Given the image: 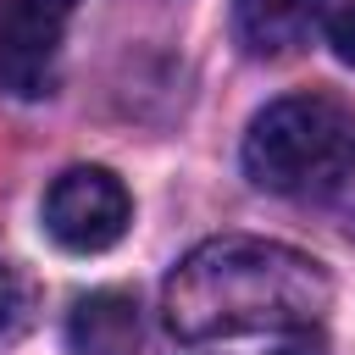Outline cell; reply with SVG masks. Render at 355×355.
Listing matches in <instances>:
<instances>
[{"instance_id":"1","label":"cell","mask_w":355,"mask_h":355,"mask_svg":"<svg viewBox=\"0 0 355 355\" xmlns=\"http://www.w3.org/2000/svg\"><path fill=\"white\" fill-rule=\"evenodd\" d=\"M327 311H333L327 266L294 244L255 233H222L194 244L161 288V316L183 344L294 333L316 327Z\"/></svg>"},{"instance_id":"2","label":"cell","mask_w":355,"mask_h":355,"mask_svg":"<svg viewBox=\"0 0 355 355\" xmlns=\"http://www.w3.org/2000/svg\"><path fill=\"white\" fill-rule=\"evenodd\" d=\"M244 172L266 194L311 200L355 227V116L327 94H283L244 133Z\"/></svg>"},{"instance_id":"3","label":"cell","mask_w":355,"mask_h":355,"mask_svg":"<svg viewBox=\"0 0 355 355\" xmlns=\"http://www.w3.org/2000/svg\"><path fill=\"white\" fill-rule=\"evenodd\" d=\"M133 222V200L111 166H67L44 189V233L72 255L111 250Z\"/></svg>"},{"instance_id":"4","label":"cell","mask_w":355,"mask_h":355,"mask_svg":"<svg viewBox=\"0 0 355 355\" xmlns=\"http://www.w3.org/2000/svg\"><path fill=\"white\" fill-rule=\"evenodd\" d=\"M78 0H0V89L39 100L55 83V55Z\"/></svg>"},{"instance_id":"5","label":"cell","mask_w":355,"mask_h":355,"mask_svg":"<svg viewBox=\"0 0 355 355\" xmlns=\"http://www.w3.org/2000/svg\"><path fill=\"white\" fill-rule=\"evenodd\" d=\"M144 316L128 288H94L67 311V349L72 355H139Z\"/></svg>"},{"instance_id":"6","label":"cell","mask_w":355,"mask_h":355,"mask_svg":"<svg viewBox=\"0 0 355 355\" xmlns=\"http://www.w3.org/2000/svg\"><path fill=\"white\" fill-rule=\"evenodd\" d=\"M327 0H233V33L250 55H288L311 39Z\"/></svg>"},{"instance_id":"7","label":"cell","mask_w":355,"mask_h":355,"mask_svg":"<svg viewBox=\"0 0 355 355\" xmlns=\"http://www.w3.org/2000/svg\"><path fill=\"white\" fill-rule=\"evenodd\" d=\"M28 327H33V283L11 261H0V349H11Z\"/></svg>"},{"instance_id":"8","label":"cell","mask_w":355,"mask_h":355,"mask_svg":"<svg viewBox=\"0 0 355 355\" xmlns=\"http://www.w3.org/2000/svg\"><path fill=\"white\" fill-rule=\"evenodd\" d=\"M322 33H327L333 55H338L344 67H355V0H333V6L322 11Z\"/></svg>"},{"instance_id":"9","label":"cell","mask_w":355,"mask_h":355,"mask_svg":"<svg viewBox=\"0 0 355 355\" xmlns=\"http://www.w3.org/2000/svg\"><path fill=\"white\" fill-rule=\"evenodd\" d=\"M283 355H294V349H283Z\"/></svg>"}]
</instances>
